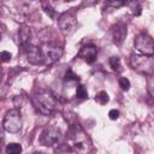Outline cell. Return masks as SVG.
I'll return each mask as SVG.
<instances>
[{
  "mask_svg": "<svg viewBox=\"0 0 154 154\" xmlns=\"http://www.w3.org/2000/svg\"><path fill=\"white\" fill-rule=\"evenodd\" d=\"M32 105L43 116H49L57 106V99L48 90H41L32 96Z\"/></svg>",
  "mask_w": 154,
  "mask_h": 154,
  "instance_id": "cell-1",
  "label": "cell"
},
{
  "mask_svg": "<svg viewBox=\"0 0 154 154\" xmlns=\"http://www.w3.org/2000/svg\"><path fill=\"white\" fill-rule=\"evenodd\" d=\"M40 52H41V57H42V63L46 65H51V64L58 61L63 55V48L52 42L42 45L40 47Z\"/></svg>",
  "mask_w": 154,
  "mask_h": 154,
  "instance_id": "cell-2",
  "label": "cell"
},
{
  "mask_svg": "<svg viewBox=\"0 0 154 154\" xmlns=\"http://www.w3.org/2000/svg\"><path fill=\"white\" fill-rule=\"evenodd\" d=\"M2 128L7 132L11 134H17L22 129V118H20V112L18 108L10 109L2 122Z\"/></svg>",
  "mask_w": 154,
  "mask_h": 154,
  "instance_id": "cell-3",
  "label": "cell"
},
{
  "mask_svg": "<svg viewBox=\"0 0 154 154\" xmlns=\"http://www.w3.org/2000/svg\"><path fill=\"white\" fill-rule=\"evenodd\" d=\"M130 65L132 69L141 73L150 75L153 72V59L152 57H147L143 54H131Z\"/></svg>",
  "mask_w": 154,
  "mask_h": 154,
  "instance_id": "cell-4",
  "label": "cell"
},
{
  "mask_svg": "<svg viewBox=\"0 0 154 154\" xmlns=\"http://www.w3.org/2000/svg\"><path fill=\"white\" fill-rule=\"evenodd\" d=\"M60 138H61V130L55 125H48L41 132L40 143L46 147H52L57 144Z\"/></svg>",
  "mask_w": 154,
  "mask_h": 154,
  "instance_id": "cell-5",
  "label": "cell"
},
{
  "mask_svg": "<svg viewBox=\"0 0 154 154\" xmlns=\"http://www.w3.org/2000/svg\"><path fill=\"white\" fill-rule=\"evenodd\" d=\"M135 48L143 55L147 57H153L154 53V43H153V38L150 35H148L147 32H141L136 38H135Z\"/></svg>",
  "mask_w": 154,
  "mask_h": 154,
  "instance_id": "cell-6",
  "label": "cell"
},
{
  "mask_svg": "<svg viewBox=\"0 0 154 154\" xmlns=\"http://www.w3.org/2000/svg\"><path fill=\"white\" fill-rule=\"evenodd\" d=\"M58 25H59L60 31L64 35H70V34H72L75 31V29L77 26V19L72 13L65 12V13L59 16Z\"/></svg>",
  "mask_w": 154,
  "mask_h": 154,
  "instance_id": "cell-7",
  "label": "cell"
},
{
  "mask_svg": "<svg viewBox=\"0 0 154 154\" xmlns=\"http://www.w3.org/2000/svg\"><path fill=\"white\" fill-rule=\"evenodd\" d=\"M78 57L88 64H93L97 57V47L94 45H85L79 49Z\"/></svg>",
  "mask_w": 154,
  "mask_h": 154,
  "instance_id": "cell-8",
  "label": "cell"
},
{
  "mask_svg": "<svg viewBox=\"0 0 154 154\" xmlns=\"http://www.w3.org/2000/svg\"><path fill=\"white\" fill-rule=\"evenodd\" d=\"M112 31V40L116 45H122L126 36V25L122 22L114 24L111 29Z\"/></svg>",
  "mask_w": 154,
  "mask_h": 154,
  "instance_id": "cell-9",
  "label": "cell"
},
{
  "mask_svg": "<svg viewBox=\"0 0 154 154\" xmlns=\"http://www.w3.org/2000/svg\"><path fill=\"white\" fill-rule=\"evenodd\" d=\"M25 48V52H26V57H28V60L32 64H43L42 63V57H41V52H40V47H36V46H32V45H25L23 46Z\"/></svg>",
  "mask_w": 154,
  "mask_h": 154,
  "instance_id": "cell-10",
  "label": "cell"
},
{
  "mask_svg": "<svg viewBox=\"0 0 154 154\" xmlns=\"http://www.w3.org/2000/svg\"><path fill=\"white\" fill-rule=\"evenodd\" d=\"M18 35H19V41H20V43L23 46L29 45V41H30V29L28 26H25V25L22 26L19 29Z\"/></svg>",
  "mask_w": 154,
  "mask_h": 154,
  "instance_id": "cell-11",
  "label": "cell"
},
{
  "mask_svg": "<svg viewBox=\"0 0 154 154\" xmlns=\"http://www.w3.org/2000/svg\"><path fill=\"white\" fill-rule=\"evenodd\" d=\"M22 153V146L19 143H8L6 146V154H20Z\"/></svg>",
  "mask_w": 154,
  "mask_h": 154,
  "instance_id": "cell-12",
  "label": "cell"
},
{
  "mask_svg": "<svg viewBox=\"0 0 154 154\" xmlns=\"http://www.w3.org/2000/svg\"><path fill=\"white\" fill-rule=\"evenodd\" d=\"M108 63H109V66L112 67L113 71H116V72L122 71V63H120L119 57H111Z\"/></svg>",
  "mask_w": 154,
  "mask_h": 154,
  "instance_id": "cell-13",
  "label": "cell"
},
{
  "mask_svg": "<svg viewBox=\"0 0 154 154\" xmlns=\"http://www.w3.org/2000/svg\"><path fill=\"white\" fill-rule=\"evenodd\" d=\"M95 101L99 102L100 105H106L108 101H109V97H108V94L105 91V90H101L96 94L95 96Z\"/></svg>",
  "mask_w": 154,
  "mask_h": 154,
  "instance_id": "cell-14",
  "label": "cell"
},
{
  "mask_svg": "<svg viewBox=\"0 0 154 154\" xmlns=\"http://www.w3.org/2000/svg\"><path fill=\"white\" fill-rule=\"evenodd\" d=\"M76 96L79 99H88V91L83 84H78V87L76 89Z\"/></svg>",
  "mask_w": 154,
  "mask_h": 154,
  "instance_id": "cell-15",
  "label": "cell"
},
{
  "mask_svg": "<svg viewBox=\"0 0 154 154\" xmlns=\"http://www.w3.org/2000/svg\"><path fill=\"white\" fill-rule=\"evenodd\" d=\"M119 87L123 89V90H129L130 89V82H129V79L128 78H125V77H120L119 78Z\"/></svg>",
  "mask_w": 154,
  "mask_h": 154,
  "instance_id": "cell-16",
  "label": "cell"
},
{
  "mask_svg": "<svg viewBox=\"0 0 154 154\" xmlns=\"http://www.w3.org/2000/svg\"><path fill=\"white\" fill-rule=\"evenodd\" d=\"M65 81H69V82H78L79 78H78V76L75 75L71 70H69V71L66 72V75H65Z\"/></svg>",
  "mask_w": 154,
  "mask_h": 154,
  "instance_id": "cell-17",
  "label": "cell"
},
{
  "mask_svg": "<svg viewBox=\"0 0 154 154\" xmlns=\"http://www.w3.org/2000/svg\"><path fill=\"white\" fill-rule=\"evenodd\" d=\"M11 58H12V55L10 52H7V51L0 52V61L1 63H8L11 60Z\"/></svg>",
  "mask_w": 154,
  "mask_h": 154,
  "instance_id": "cell-18",
  "label": "cell"
},
{
  "mask_svg": "<svg viewBox=\"0 0 154 154\" xmlns=\"http://www.w3.org/2000/svg\"><path fill=\"white\" fill-rule=\"evenodd\" d=\"M43 8H45V12H46L47 14H49L51 18H54V16H55V11H54L53 7H51L49 5H47V6H45Z\"/></svg>",
  "mask_w": 154,
  "mask_h": 154,
  "instance_id": "cell-19",
  "label": "cell"
},
{
  "mask_svg": "<svg viewBox=\"0 0 154 154\" xmlns=\"http://www.w3.org/2000/svg\"><path fill=\"white\" fill-rule=\"evenodd\" d=\"M108 116H109V119L116 120V119H118V117H119V111H118V109H111V111L108 112Z\"/></svg>",
  "mask_w": 154,
  "mask_h": 154,
  "instance_id": "cell-20",
  "label": "cell"
},
{
  "mask_svg": "<svg viewBox=\"0 0 154 154\" xmlns=\"http://www.w3.org/2000/svg\"><path fill=\"white\" fill-rule=\"evenodd\" d=\"M122 5H124L123 1H108V2H106V6H113V7H119Z\"/></svg>",
  "mask_w": 154,
  "mask_h": 154,
  "instance_id": "cell-21",
  "label": "cell"
},
{
  "mask_svg": "<svg viewBox=\"0 0 154 154\" xmlns=\"http://www.w3.org/2000/svg\"><path fill=\"white\" fill-rule=\"evenodd\" d=\"M4 31H5V29H4V26H2V25H0V41H1V38H2V35H4Z\"/></svg>",
  "mask_w": 154,
  "mask_h": 154,
  "instance_id": "cell-22",
  "label": "cell"
},
{
  "mask_svg": "<svg viewBox=\"0 0 154 154\" xmlns=\"http://www.w3.org/2000/svg\"><path fill=\"white\" fill-rule=\"evenodd\" d=\"M34 154H47V153H45V152H35Z\"/></svg>",
  "mask_w": 154,
  "mask_h": 154,
  "instance_id": "cell-23",
  "label": "cell"
},
{
  "mask_svg": "<svg viewBox=\"0 0 154 154\" xmlns=\"http://www.w3.org/2000/svg\"><path fill=\"white\" fill-rule=\"evenodd\" d=\"M1 77H2V71H1V67H0V79H1Z\"/></svg>",
  "mask_w": 154,
  "mask_h": 154,
  "instance_id": "cell-24",
  "label": "cell"
}]
</instances>
